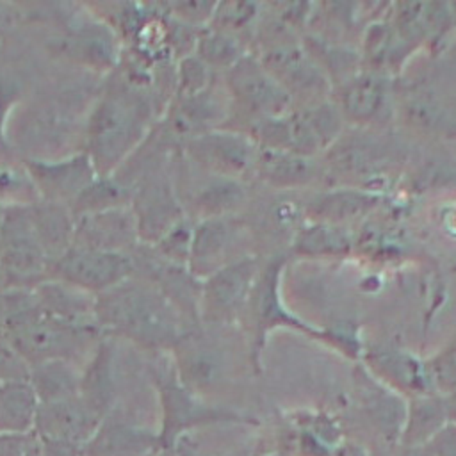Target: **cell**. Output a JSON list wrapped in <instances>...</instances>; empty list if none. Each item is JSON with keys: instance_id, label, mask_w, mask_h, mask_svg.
Wrapping results in <instances>:
<instances>
[{"instance_id": "obj_1", "label": "cell", "mask_w": 456, "mask_h": 456, "mask_svg": "<svg viewBox=\"0 0 456 456\" xmlns=\"http://www.w3.org/2000/svg\"><path fill=\"white\" fill-rule=\"evenodd\" d=\"M150 87L112 75L86 119L84 151L98 176H112L155 128Z\"/></svg>"}, {"instance_id": "obj_2", "label": "cell", "mask_w": 456, "mask_h": 456, "mask_svg": "<svg viewBox=\"0 0 456 456\" xmlns=\"http://www.w3.org/2000/svg\"><path fill=\"white\" fill-rule=\"evenodd\" d=\"M96 324L103 335L146 351H171L187 330L171 301L137 276L96 296Z\"/></svg>"}, {"instance_id": "obj_3", "label": "cell", "mask_w": 456, "mask_h": 456, "mask_svg": "<svg viewBox=\"0 0 456 456\" xmlns=\"http://www.w3.org/2000/svg\"><path fill=\"white\" fill-rule=\"evenodd\" d=\"M4 335L30 367L48 360H69L77 363L80 356L93 354L103 337L98 330L77 328L55 319L39 303L18 315Z\"/></svg>"}, {"instance_id": "obj_4", "label": "cell", "mask_w": 456, "mask_h": 456, "mask_svg": "<svg viewBox=\"0 0 456 456\" xmlns=\"http://www.w3.org/2000/svg\"><path fill=\"white\" fill-rule=\"evenodd\" d=\"M240 326L198 324L185 330L175 347L176 379L191 394L210 392L228 381L232 365L230 337Z\"/></svg>"}, {"instance_id": "obj_5", "label": "cell", "mask_w": 456, "mask_h": 456, "mask_svg": "<svg viewBox=\"0 0 456 456\" xmlns=\"http://www.w3.org/2000/svg\"><path fill=\"white\" fill-rule=\"evenodd\" d=\"M173 180L182 210L194 223L242 214L251 200L249 183L200 169L178 150L173 155Z\"/></svg>"}, {"instance_id": "obj_6", "label": "cell", "mask_w": 456, "mask_h": 456, "mask_svg": "<svg viewBox=\"0 0 456 456\" xmlns=\"http://www.w3.org/2000/svg\"><path fill=\"white\" fill-rule=\"evenodd\" d=\"M221 77L232 100L228 119L239 116L235 123L224 128L239 130L240 125L248 126L256 119L278 118L292 110V96L249 52Z\"/></svg>"}, {"instance_id": "obj_7", "label": "cell", "mask_w": 456, "mask_h": 456, "mask_svg": "<svg viewBox=\"0 0 456 456\" xmlns=\"http://www.w3.org/2000/svg\"><path fill=\"white\" fill-rule=\"evenodd\" d=\"M338 126V112L333 107L314 105L278 118L256 119L248 125L244 134L251 135L262 148L312 157L335 139Z\"/></svg>"}, {"instance_id": "obj_8", "label": "cell", "mask_w": 456, "mask_h": 456, "mask_svg": "<svg viewBox=\"0 0 456 456\" xmlns=\"http://www.w3.org/2000/svg\"><path fill=\"white\" fill-rule=\"evenodd\" d=\"M262 262L251 255L201 281L200 321L210 326H240Z\"/></svg>"}, {"instance_id": "obj_9", "label": "cell", "mask_w": 456, "mask_h": 456, "mask_svg": "<svg viewBox=\"0 0 456 456\" xmlns=\"http://www.w3.org/2000/svg\"><path fill=\"white\" fill-rule=\"evenodd\" d=\"M0 262L14 289H34L50 276V260L43 251L28 205L4 207Z\"/></svg>"}, {"instance_id": "obj_10", "label": "cell", "mask_w": 456, "mask_h": 456, "mask_svg": "<svg viewBox=\"0 0 456 456\" xmlns=\"http://www.w3.org/2000/svg\"><path fill=\"white\" fill-rule=\"evenodd\" d=\"M258 142L239 130L217 128L189 139L178 151L200 169L249 183L255 176Z\"/></svg>"}, {"instance_id": "obj_11", "label": "cell", "mask_w": 456, "mask_h": 456, "mask_svg": "<svg viewBox=\"0 0 456 456\" xmlns=\"http://www.w3.org/2000/svg\"><path fill=\"white\" fill-rule=\"evenodd\" d=\"M249 237L251 230L242 214L194 223L189 271L203 281L223 267L251 256Z\"/></svg>"}, {"instance_id": "obj_12", "label": "cell", "mask_w": 456, "mask_h": 456, "mask_svg": "<svg viewBox=\"0 0 456 456\" xmlns=\"http://www.w3.org/2000/svg\"><path fill=\"white\" fill-rule=\"evenodd\" d=\"M134 276L132 255L71 246L50 267V276L102 294Z\"/></svg>"}, {"instance_id": "obj_13", "label": "cell", "mask_w": 456, "mask_h": 456, "mask_svg": "<svg viewBox=\"0 0 456 456\" xmlns=\"http://www.w3.org/2000/svg\"><path fill=\"white\" fill-rule=\"evenodd\" d=\"M283 258L274 256L262 264L260 273L256 276L255 287L249 296V303L242 319L240 328L249 335L253 353L256 354L258 349L264 346L265 337L269 331H273L278 326H289L294 330L315 333L312 328L305 326L299 319L292 317L278 294V285H280V274L283 267Z\"/></svg>"}, {"instance_id": "obj_14", "label": "cell", "mask_w": 456, "mask_h": 456, "mask_svg": "<svg viewBox=\"0 0 456 456\" xmlns=\"http://www.w3.org/2000/svg\"><path fill=\"white\" fill-rule=\"evenodd\" d=\"M39 200L71 207L80 192L98 176L89 155L82 150L66 157L41 160L23 159Z\"/></svg>"}, {"instance_id": "obj_15", "label": "cell", "mask_w": 456, "mask_h": 456, "mask_svg": "<svg viewBox=\"0 0 456 456\" xmlns=\"http://www.w3.org/2000/svg\"><path fill=\"white\" fill-rule=\"evenodd\" d=\"M139 244V226L130 205L75 217L73 246L132 255Z\"/></svg>"}, {"instance_id": "obj_16", "label": "cell", "mask_w": 456, "mask_h": 456, "mask_svg": "<svg viewBox=\"0 0 456 456\" xmlns=\"http://www.w3.org/2000/svg\"><path fill=\"white\" fill-rule=\"evenodd\" d=\"M103 419L80 397L39 404L34 431L39 438L86 447Z\"/></svg>"}, {"instance_id": "obj_17", "label": "cell", "mask_w": 456, "mask_h": 456, "mask_svg": "<svg viewBox=\"0 0 456 456\" xmlns=\"http://www.w3.org/2000/svg\"><path fill=\"white\" fill-rule=\"evenodd\" d=\"M262 55L258 57L264 68L281 84V87L292 96V93H315L321 89V73L303 50L292 41L273 39L265 36Z\"/></svg>"}, {"instance_id": "obj_18", "label": "cell", "mask_w": 456, "mask_h": 456, "mask_svg": "<svg viewBox=\"0 0 456 456\" xmlns=\"http://www.w3.org/2000/svg\"><path fill=\"white\" fill-rule=\"evenodd\" d=\"M34 294L39 306L55 319L77 328L100 331L96 324V294L55 278L37 283Z\"/></svg>"}, {"instance_id": "obj_19", "label": "cell", "mask_w": 456, "mask_h": 456, "mask_svg": "<svg viewBox=\"0 0 456 456\" xmlns=\"http://www.w3.org/2000/svg\"><path fill=\"white\" fill-rule=\"evenodd\" d=\"M28 210L36 237L50 264H53L75 242V216L68 205L46 200H37L28 205Z\"/></svg>"}, {"instance_id": "obj_20", "label": "cell", "mask_w": 456, "mask_h": 456, "mask_svg": "<svg viewBox=\"0 0 456 456\" xmlns=\"http://www.w3.org/2000/svg\"><path fill=\"white\" fill-rule=\"evenodd\" d=\"M315 176L317 166L310 157L260 146L253 178L262 183L276 189H289L306 185Z\"/></svg>"}, {"instance_id": "obj_21", "label": "cell", "mask_w": 456, "mask_h": 456, "mask_svg": "<svg viewBox=\"0 0 456 456\" xmlns=\"http://www.w3.org/2000/svg\"><path fill=\"white\" fill-rule=\"evenodd\" d=\"M155 442L151 433L105 417L82 456H148Z\"/></svg>"}, {"instance_id": "obj_22", "label": "cell", "mask_w": 456, "mask_h": 456, "mask_svg": "<svg viewBox=\"0 0 456 456\" xmlns=\"http://www.w3.org/2000/svg\"><path fill=\"white\" fill-rule=\"evenodd\" d=\"M28 383L39 403H55L80 395L82 369L69 360H48L30 367Z\"/></svg>"}, {"instance_id": "obj_23", "label": "cell", "mask_w": 456, "mask_h": 456, "mask_svg": "<svg viewBox=\"0 0 456 456\" xmlns=\"http://www.w3.org/2000/svg\"><path fill=\"white\" fill-rule=\"evenodd\" d=\"M39 404L28 381L0 383V433L34 431Z\"/></svg>"}, {"instance_id": "obj_24", "label": "cell", "mask_w": 456, "mask_h": 456, "mask_svg": "<svg viewBox=\"0 0 456 456\" xmlns=\"http://www.w3.org/2000/svg\"><path fill=\"white\" fill-rule=\"evenodd\" d=\"M194 53L214 71L224 73L228 71L240 57L248 53L242 37L214 28L210 25L203 27L198 32Z\"/></svg>"}, {"instance_id": "obj_25", "label": "cell", "mask_w": 456, "mask_h": 456, "mask_svg": "<svg viewBox=\"0 0 456 456\" xmlns=\"http://www.w3.org/2000/svg\"><path fill=\"white\" fill-rule=\"evenodd\" d=\"M378 200L370 194L356 191H337L330 194H321L312 200L306 207V212L315 217L317 223L335 224L370 212Z\"/></svg>"}, {"instance_id": "obj_26", "label": "cell", "mask_w": 456, "mask_h": 456, "mask_svg": "<svg viewBox=\"0 0 456 456\" xmlns=\"http://www.w3.org/2000/svg\"><path fill=\"white\" fill-rule=\"evenodd\" d=\"M132 203V189L112 176H96L69 207L73 216H86L118 207H128Z\"/></svg>"}, {"instance_id": "obj_27", "label": "cell", "mask_w": 456, "mask_h": 456, "mask_svg": "<svg viewBox=\"0 0 456 456\" xmlns=\"http://www.w3.org/2000/svg\"><path fill=\"white\" fill-rule=\"evenodd\" d=\"M449 18L444 4H399V34L410 41H422L440 34Z\"/></svg>"}, {"instance_id": "obj_28", "label": "cell", "mask_w": 456, "mask_h": 456, "mask_svg": "<svg viewBox=\"0 0 456 456\" xmlns=\"http://www.w3.org/2000/svg\"><path fill=\"white\" fill-rule=\"evenodd\" d=\"M349 244L351 240L347 233L337 224L328 223H314L310 226H303L292 239L294 251L306 256L346 255Z\"/></svg>"}, {"instance_id": "obj_29", "label": "cell", "mask_w": 456, "mask_h": 456, "mask_svg": "<svg viewBox=\"0 0 456 456\" xmlns=\"http://www.w3.org/2000/svg\"><path fill=\"white\" fill-rule=\"evenodd\" d=\"M385 100L381 80L370 75L353 78L342 91L344 112L358 121H367L378 114Z\"/></svg>"}, {"instance_id": "obj_30", "label": "cell", "mask_w": 456, "mask_h": 456, "mask_svg": "<svg viewBox=\"0 0 456 456\" xmlns=\"http://www.w3.org/2000/svg\"><path fill=\"white\" fill-rule=\"evenodd\" d=\"M192 235H194V221H191L189 217L183 216L157 242L148 244V246H151V249L162 260L189 267Z\"/></svg>"}, {"instance_id": "obj_31", "label": "cell", "mask_w": 456, "mask_h": 456, "mask_svg": "<svg viewBox=\"0 0 456 456\" xmlns=\"http://www.w3.org/2000/svg\"><path fill=\"white\" fill-rule=\"evenodd\" d=\"M217 75L196 53H189L176 61L173 96H194L205 91Z\"/></svg>"}, {"instance_id": "obj_32", "label": "cell", "mask_w": 456, "mask_h": 456, "mask_svg": "<svg viewBox=\"0 0 456 456\" xmlns=\"http://www.w3.org/2000/svg\"><path fill=\"white\" fill-rule=\"evenodd\" d=\"M258 18V5L253 2H219L216 4L210 27L242 36V32L253 25Z\"/></svg>"}, {"instance_id": "obj_33", "label": "cell", "mask_w": 456, "mask_h": 456, "mask_svg": "<svg viewBox=\"0 0 456 456\" xmlns=\"http://www.w3.org/2000/svg\"><path fill=\"white\" fill-rule=\"evenodd\" d=\"M30 365L12 346V342L0 333V383L4 381H28Z\"/></svg>"}, {"instance_id": "obj_34", "label": "cell", "mask_w": 456, "mask_h": 456, "mask_svg": "<svg viewBox=\"0 0 456 456\" xmlns=\"http://www.w3.org/2000/svg\"><path fill=\"white\" fill-rule=\"evenodd\" d=\"M39 449V436L30 433H0V456H32Z\"/></svg>"}, {"instance_id": "obj_35", "label": "cell", "mask_w": 456, "mask_h": 456, "mask_svg": "<svg viewBox=\"0 0 456 456\" xmlns=\"http://www.w3.org/2000/svg\"><path fill=\"white\" fill-rule=\"evenodd\" d=\"M433 381L444 390L456 388V344L431 362Z\"/></svg>"}, {"instance_id": "obj_36", "label": "cell", "mask_w": 456, "mask_h": 456, "mask_svg": "<svg viewBox=\"0 0 456 456\" xmlns=\"http://www.w3.org/2000/svg\"><path fill=\"white\" fill-rule=\"evenodd\" d=\"M11 289H14L12 283H11V278H9L5 267H4L2 262H0V294H2V292H7V290H11Z\"/></svg>"}, {"instance_id": "obj_37", "label": "cell", "mask_w": 456, "mask_h": 456, "mask_svg": "<svg viewBox=\"0 0 456 456\" xmlns=\"http://www.w3.org/2000/svg\"><path fill=\"white\" fill-rule=\"evenodd\" d=\"M337 456H365V452L360 449V447H354V445H346V447H340Z\"/></svg>"}, {"instance_id": "obj_38", "label": "cell", "mask_w": 456, "mask_h": 456, "mask_svg": "<svg viewBox=\"0 0 456 456\" xmlns=\"http://www.w3.org/2000/svg\"><path fill=\"white\" fill-rule=\"evenodd\" d=\"M449 411H451V415L456 417V388L452 390V397H451V403H449Z\"/></svg>"}, {"instance_id": "obj_39", "label": "cell", "mask_w": 456, "mask_h": 456, "mask_svg": "<svg viewBox=\"0 0 456 456\" xmlns=\"http://www.w3.org/2000/svg\"><path fill=\"white\" fill-rule=\"evenodd\" d=\"M2 217H4V207H0V249H2Z\"/></svg>"}, {"instance_id": "obj_40", "label": "cell", "mask_w": 456, "mask_h": 456, "mask_svg": "<svg viewBox=\"0 0 456 456\" xmlns=\"http://www.w3.org/2000/svg\"><path fill=\"white\" fill-rule=\"evenodd\" d=\"M408 456H429V454H426V452H420V451H415V452H411V454H408Z\"/></svg>"}]
</instances>
